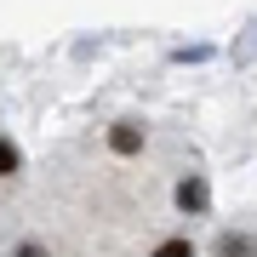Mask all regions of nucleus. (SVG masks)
I'll return each instance as SVG.
<instances>
[{
	"label": "nucleus",
	"instance_id": "1",
	"mask_svg": "<svg viewBox=\"0 0 257 257\" xmlns=\"http://www.w3.org/2000/svg\"><path fill=\"white\" fill-rule=\"evenodd\" d=\"M103 143H109V155H114V160H138L143 149H149V126L126 114V120H114V126L103 132Z\"/></svg>",
	"mask_w": 257,
	"mask_h": 257
},
{
	"label": "nucleus",
	"instance_id": "2",
	"mask_svg": "<svg viewBox=\"0 0 257 257\" xmlns=\"http://www.w3.org/2000/svg\"><path fill=\"white\" fill-rule=\"evenodd\" d=\"M177 206L194 211V217H206V211H211V189H206V177H200V172H189L183 183H177Z\"/></svg>",
	"mask_w": 257,
	"mask_h": 257
},
{
	"label": "nucleus",
	"instance_id": "3",
	"mask_svg": "<svg viewBox=\"0 0 257 257\" xmlns=\"http://www.w3.org/2000/svg\"><path fill=\"white\" fill-rule=\"evenodd\" d=\"M217 257H257V234H246V229L217 234Z\"/></svg>",
	"mask_w": 257,
	"mask_h": 257
},
{
	"label": "nucleus",
	"instance_id": "4",
	"mask_svg": "<svg viewBox=\"0 0 257 257\" xmlns=\"http://www.w3.org/2000/svg\"><path fill=\"white\" fill-rule=\"evenodd\" d=\"M18 172H23V149L0 132V177H18Z\"/></svg>",
	"mask_w": 257,
	"mask_h": 257
},
{
	"label": "nucleus",
	"instance_id": "5",
	"mask_svg": "<svg viewBox=\"0 0 257 257\" xmlns=\"http://www.w3.org/2000/svg\"><path fill=\"white\" fill-rule=\"evenodd\" d=\"M149 257H194V240H189V234H172V240H160Z\"/></svg>",
	"mask_w": 257,
	"mask_h": 257
},
{
	"label": "nucleus",
	"instance_id": "6",
	"mask_svg": "<svg viewBox=\"0 0 257 257\" xmlns=\"http://www.w3.org/2000/svg\"><path fill=\"white\" fill-rule=\"evenodd\" d=\"M6 257H52V246H46V240H35V234H29V240H18V246H12Z\"/></svg>",
	"mask_w": 257,
	"mask_h": 257
}]
</instances>
